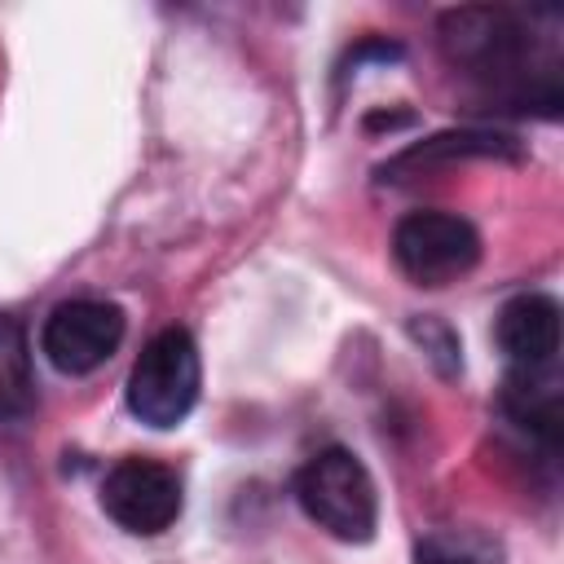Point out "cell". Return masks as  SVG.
I'll return each instance as SVG.
<instances>
[{
    "instance_id": "277c9868",
    "label": "cell",
    "mask_w": 564,
    "mask_h": 564,
    "mask_svg": "<svg viewBox=\"0 0 564 564\" xmlns=\"http://www.w3.org/2000/svg\"><path fill=\"white\" fill-rule=\"evenodd\" d=\"M397 269L414 286H449L467 278L480 260V234L454 212H410L392 229Z\"/></svg>"
},
{
    "instance_id": "52a82bcc",
    "label": "cell",
    "mask_w": 564,
    "mask_h": 564,
    "mask_svg": "<svg viewBox=\"0 0 564 564\" xmlns=\"http://www.w3.org/2000/svg\"><path fill=\"white\" fill-rule=\"evenodd\" d=\"M494 339L511 370H546L560 352V304L542 291L511 295L494 317Z\"/></svg>"
},
{
    "instance_id": "30bf717a",
    "label": "cell",
    "mask_w": 564,
    "mask_h": 564,
    "mask_svg": "<svg viewBox=\"0 0 564 564\" xmlns=\"http://www.w3.org/2000/svg\"><path fill=\"white\" fill-rule=\"evenodd\" d=\"M414 564H502V551L476 529H436L414 546Z\"/></svg>"
},
{
    "instance_id": "9c48e42d",
    "label": "cell",
    "mask_w": 564,
    "mask_h": 564,
    "mask_svg": "<svg viewBox=\"0 0 564 564\" xmlns=\"http://www.w3.org/2000/svg\"><path fill=\"white\" fill-rule=\"evenodd\" d=\"M35 405V375H31V344L13 317H0V427L26 419Z\"/></svg>"
},
{
    "instance_id": "3957f363",
    "label": "cell",
    "mask_w": 564,
    "mask_h": 564,
    "mask_svg": "<svg viewBox=\"0 0 564 564\" xmlns=\"http://www.w3.org/2000/svg\"><path fill=\"white\" fill-rule=\"evenodd\" d=\"M203 388V366L189 330L167 326L159 330L128 375V410L150 427H176L194 410Z\"/></svg>"
},
{
    "instance_id": "8992f818",
    "label": "cell",
    "mask_w": 564,
    "mask_h": 564,
    "mask_svg": "<svg viewBox=\"0 0 564 564\" xmlns=\"http://www.w3.org/2000/svg\"><path fill=\"white\" fill-rule=\"evenodd\" d=\"M123 308L106 300H66L44 317L40 348L62 375H93L123 344Z\"/></svg>"
},
{
    "instance_id": "6da1fadb",
    "label": "cell",
    "mask_w": 564,
    "mask_h": 564,
    "mask_svg": "<svg viewBox=\"0 0 564 564\" xmlns=\"http://www.w3.org/2000/svg\"><path fill=\"white\" fill-rule=\"evenodd\" d=\"M441 53L454 70L467 79L485 84L489 93L516 101V106H542L555 115L560 106V79L555 66H538L533 57V31L524 26L520 13L511 9H489V4H467L441 13Z\"/></svg>"
},
{
    "instance_id": "7a4b0ae2",
    "label": "cell",
    "mask_w": 564,
    "mask_h": 564,
    "mask_svg": "<svg viewBox=\"0 0 564 564\" xmlns=\"http://www.w3.org/2000/svg\"><path fill=\"white\" fill-rule=\"evenodd\" d=\"M295 498L304 516L339 542H370L379 529V494L352 449H317L295 476Z\"/></svg>"
},
{
    "instance_id": "8fae6325",
    "label": "cell",
    "mask_w": 564,
    "mask_h": 564,
    "mask_svg": "<svg viewBox=\"0 0 564 564\" xmlns=\"http://www.w3.org/2000/svg\"><path fill=\"white\" fill-rule=\"evenodd\" d=\"M410 335L423 344V352L441 366V375H454L458 370V339L449 335V326L445 322H436V317H414L410 322Z\"/></svg>"
},
{
    "instance_id": "5b68a950",
    "label": "cell",
    "mask_w": 564,
    "mask_h": 564,
    "mask_svg": "<svg viewBox=\"0 0 564 564\" xmlns=\"http://www.w3.org/2000/svg\"><path fill=\"white\" fill-rule=\"evenodd\" d=\"M181 502H185L181 476L159 458H123L101 480V511L137 538H154L172 529Z\"/></svg>"
},
{
    "instance_id": "ba28073f",
    "label": "cell",
    "mask_w": 564,
    "mask_h": 564,
    "mask_svg": "<svg viewBox=\"0 0 564 564\" xmlns=\"http://www.w3.org/2000/svg\"><path fill=\"white\" fill-rule=\"evenodd\" d=\"M502 410L516 427L538 436L551 454L560 445V379L555 366L546 370H511L502 383Z\"/></svg>"
}]
</instances>
